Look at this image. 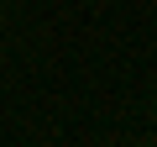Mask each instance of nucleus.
<instances>
[]
</instances>
